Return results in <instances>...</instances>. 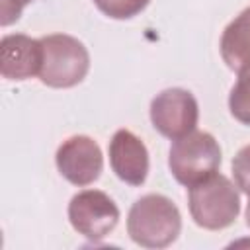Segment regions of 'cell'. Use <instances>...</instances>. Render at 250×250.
<instances>
[{"mask_svg":"<svg viewBox=\"0 0 250 250\" xmlns=\"http://www.w3.org/2000/svg\"><path fill=\"white\" fill-rule=\"evenodd\" d=\"M182 230V215L176 203L160 193L139 197L127 215V234L143 248H166Z\"/></svg>","mask_w":250,"mask_h":250,"instance_id":"1","label":"cell"},{"mask_svg":"<svg viewBox=\"0 0 250 250\" xmlns=\"http://www.w3.org/2000/svg\"><path fill=\"white\" fill-rule=\"evenodd\" d=\"M188 207L197 227L205 230H223L230 227L240 213V195L236 184L215 172L189 188Z\"/></svg>","mask_w":250,"mask_h":250,"instance_id":"2","label":"cell"},{"mask_svg":"<svg viewBox=\"0 0 250 250\" xmlns=\"http://www.w3.org/2000/svg\"><path fill=\"white\" fill-rule=\"evenodd\" d=\"M43 62L39 80L49 88H72L80 84L90 70V53L84 43L66 33L41 37Z\"/></svg>","mask_w":250,"mask_h":250,"instance_id":"3","label":"cell"},{"mask_svg":"<svg viewBox=\"0 0 250 250\" xmlns=\"http://www.w3.org/2000/svg\"><path fill=\"white\" fill-rule=\"evenodd\" d=\"M221 146L207 131H191L176 139L168 152V166L176 182L186 188L213 176L221 166Z\"/></svg>","mask_w":250,"mask_h":250,"instance_id":"4","label":"cell"},{"mask_svg":"<svg viewBox=\"0 0 250 250\" xmlns=\"http://www.w3.org/2000/svg\"><path fill=\"white\" fill-rule=\"evenodd\" d=\"M199 105L191 92L184 88H166L150 102L152 127L166 139H182L195 131Z\"/></svg>","mask_w":250,"mask_h":250,"instance_id":"5","label":"cell"},{"mask_svg":"<svg viewBox=\"0 0 250 250\" xmlns=\"http://www.w3.org/2000/svg\"><path fill=\"white\" fill-rule=\"evenodd\" d=\"M68 221L78 234L96 242L117 227L119 209L105 191L84 189L72 195L68 203Z\"/></svg>","mask_w":250,"mask_h":250,"instance_id":"6","label":"cell"},{"mask_svg":"<svg viewBox=\"0 0 250 250\" xmlns=\"http://www.w3.org/2000/svg\"><path fill=\"white\" fill-rule=\"evenodd\" d=\"M59 174L78 186L94 184L104 170V154L100 145L88 135H72L61 143L55 154Z\"/></svg>","mask_w":250,"mask_h":250,"instance_id":"7","label":"cell"},{"mask_svg":"<svg viewBox=\"0 0 250 250\" xmlns=\"http://www.w3.org/2000/svg\"><path fill=\"white\" fill-rule=\"evenodd\" d=\"M43 62L41 39L23 33H10L0 43V74L6 80H27L39 76Z\"/></svg>","mask_w":250,"mask_h":250,"instance_id":"8","label":"cell"},{"mask_svg":"<svg viewBox=\"0 0 250 250\" xmlns=\"http://www.w3.org/2000/svg\"><path fill=\"white\" fill-rule=\"evenodd\" d=\"M109 164L115 176L129 186H143L148 174V150L129 129H117L109 141Z\"/></svg>","mask_w":250,"mask_h":250,"instance_id":"9","label":"cell"},{"mask_svg":"<svg viewBox=\"0 0 250 250\" xmlns=\"http://www.w3.org/2000/svg\"><path fill=\"white\" fill-rule=\"evenodd\" d=\"M221 57L230 70H240L250 64V6L244 8L221 35Z\"/></svg>","mask_w":250,"mask_h":250,"instance_id":"10","label":"cell"},{"mask_svg":"<svg viewBox=\"0 0 250 250\" xmlns=\"http://www.w3.org/2000/svg\"><path fill=\"white\" fill-rule=\"evenodd\" d=\"M230 115L242 125H250V64L238 70V78L229 94Z\"/></svg>","mask_w":250,"mask_h":250,"instance_id":"11","label":"cell"},{"mask_svg":"<svg viewBox=\"0 0 250 250\" xmlns=\"http://www.w3.org/2000/svg\"><path fill=\"white\" fill-rule=\"evenodd\" d=\"M96 8L111 20H131L141 14L150 0H92Z\"/></svg>","mask_w":250,"mask_h":250,"instance_id":"12","label":"cell"},{"mask_svg":"<svg viewBox=\"0 0 250 250\" xmlns=\"http://www.w3.org/2000/svg\"><path fill=\"white\" fill-rule=\"evenodd\" d=\"M232 176L236 188L250 197V145L242 146L232 158Z\"/></svg>","mask_w":250,"mask_h":250,"instance_id":"13","label":"cell"},{"mask_svg":"<svg viewBox=\"0 0 250 250\" xmlns=\"http://www.w3.org/2000/svg\"><path fill=\"white\" fill-rule=\"evenodd\" d=\"M33 0H0V23L4 27L20 20L23 8Z\"/></svg>","mask_w":250,"mask_h":250,"instance_id":"14","label":"cell"},{"mask_svg":"<svg viewBox=\"0 0 250 250\" xmlns=\"http://www.w3.org/2000/svg\"><path fill=\"white\" fill-rule=\"evenodd\" d=\"M246 225L250 229V197H248V205H246Z\"/></svg>","mask_w":250,"mask_h":250,"instance_id":"15","label":"cell"}]
</instances>
